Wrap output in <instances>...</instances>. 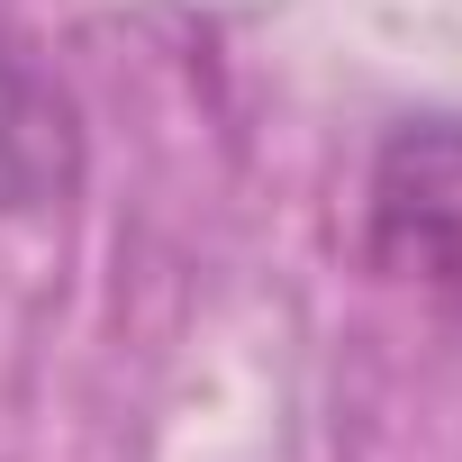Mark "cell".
<instances>
[{
	"mask_svg": "<svg viewBox=\"0 0 462 462\" xmlns=\"http://www.w3.org/2000/svg\"><path fill=\"white\" fill-rule=\"evenodd\" d=\"M372 273L462 318V127L417 118L372 163Z\"/></svg>",
	"mask_w": 462,
	"mask_h": 462,
	"instance_id": "6da1fadb",
	"label": "cell"
}]
</instances>
